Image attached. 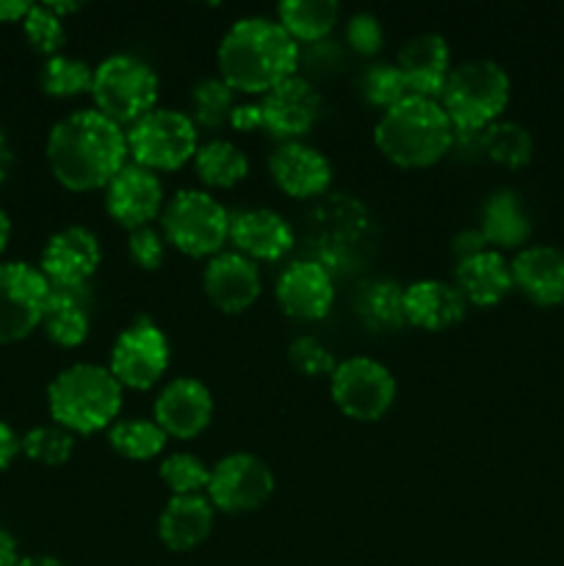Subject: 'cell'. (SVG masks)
<instances>
[{
  "instance_id": "cell-42",
  "label": "cell",
  "mask_w": 564,
  "mask_h": 566,
  "mask_svg": "<svg viewBox=\"0 0 564 566\" xmlns=\"http://www.w3.org/2000/svg\"><path fill=\"white\" fill-rule=\"evenodd\" d=\"M227 125H232L236 130H241V133H252V130H258V127H263V111H260V103L236 105Z\"/></svg>"
},
{
  "instance_id": "cell-41",
  "label": "cell",
  "mask_w": 564,
  "mask_h": 566,
  "mask_svg": "<svg viewBox=\"0 0 564 566\" xmlns=\"http://www.w3.org/2000/svg\"><path fill=\"white\" fill-rule=\"evenodd\" d=\"M346 39L354 53L376 55L385 44V31H382V22L370 11H357V14L348 17Z\"/></svg>"
},
{
  "instance_id": "cell-32",
  "label": "cell",
  "mask_w": 564,
  "mask_h": 566,
  "mask_svg": "<svg viewBox=\"0 0 564 566\" xmlns=\"http://www.w3.org/2000/svg\"><path fill=\"white\" fill-rule=\"evenodd\" d=\"M359 315L368 326L379 332L401 329L407 324L404 315V291L396 282H374L359 296Z\"/></svg>"
},
{
  "instance_id": "cell-8",
  "label": "cell",
  "mask_w": 564,
  "mask_h": 566,
  "mask_svg": "<svg viewBox=\"0 0 564 566\" xmlns=\"http://www.w3.org/2000/svg\"><path fill=\"white\" fill-rule=\"evenodd\" d=\"M127 153L133 164L149 171H177L194 160L199 149L197 125L182 111L155 108L144 119L130 125Z\"/></svg>"
},
{
  "instance_id": "cell-11",
  "label": "cell",
  "mask_w": 564,
  "mask_h": 566,
  "mask_svg": "<svg viewBox=\"0 0 564 566\" xmlns=\"http://www.w3.org/2000/svg\"><path fill=\"white\" fill-rule=\"evenodd\" d=\"M274 492V473L254 453H230L210 468L208 501L216 512L249 514Z\"/></svg>"
},
{
  "instance_id": "cell-26",
  "label": "cell",
  "mask_w": 564,
  "mask_h": 566,
  "mask_svg": "<svg viewBox=\"0 0 564 566\" xmlns=\"http://www.w3.org/2000/svg\"><path fill=\"white\" fill-rule=\"evenodd\" d=\"M42 329L55 346L75 348L88 337V291H55L50 287Z\"/></svg>"
},
{
  "instance_id": "cell-10",
  "label": "cell",
  "mask_w": 564,
  "mask_h": 566,
  "mask_svg": "<svg viewBox=\"0 0 564 566\" xmlns=\"http://www.w3.org/2000/svg\"><path fill=\"white\" fill-rule=\"evenodd\" d=\"M50 285L28 263H0V343L25 340L42 326Z\"/></svg>"
},
{
  "instance_id": "cell-33",
  "label": "cell",
  "mask_w": 564,
  "mask_h": 566,
  "mask_svg": "<svg viewBox=\"0 0 564 566\" xmlns=\"http://www.w3.org/2000/svg\"><path fill=\"white\" fill-rule=\"evenodd\" d=\"M94 70L81 59H70V55H53V59L44 61L42 75V92L50 97H77L83 92H92Z\"/></svg>"
},
{
  "instance_id": "cell-17",
  "label": "cell",
  "mask_w": 564,
  "mask_h": 566,
  "mask_svg": "<svg viewBox=\"0 0 564 566\" xmlns=\"http://www.w3.org/2000/svg\"><path fill=\"white\" fill-rule=\"evenodd\" d=\"M213 418V398L210 390L197 379H175L155 398V423L166 437L175 440H194L208 429Z\"/></svg>"
},
{
  "instance_id": "cell-4",
  "label": "cell",
  "mask_w": 564,
  "mask_h": 566,
  "mask_svg": "<svg viewBox=\"0 0 564 566\" xmlns=\"http://www.w3.org/2000/svg\"><path fill=\"white\" fill-rule=\"evenodd\" d=\"M48 409L55 426L70 434H97L119 415L122 385L103 365L77 363L50 381Z\"/></svg>"
},
{
  "instance_id": "cell-48",
  "label": "cell",
  "mask_w": 564,
  "mask_h": 566,
  "mask_svg": "<svg viewBox=\"0 0 564 566\" xmlns=\"http://www.w3.org/2000/svg\"><path fill=\"white\" fill-rule=\"evenodd\" d=\"M14 566H66V564H61L59 558H50V556H28V558H20Z\"/></svg>"
},
{
  "instance_id": "cell-14",
  "label": "cell",
  "mask_w": 564,
  "mask_h": 566,
  "mask_svg": "<svg viewBox=\"0 0 564 566\" xmlns=\"http://www.w3.org/2000/svg\"><path fill=\"white\" fill-rule=\"evenodd\" d=\"M105 210L127 230L149 227L164 213V186L158 175L138 164H125L119 175L105 186Z\"/></svg>"
},
{
  "instance_id": "cell-19",
  "label": "cell",
  "mask_w": 564,
  "mask_h": 566,
  "mask_svg": "<svg viewBox=\"0 0 564 566\" xmlns=\"http://www.w3.org/2000/svg\"><path fill=\"white\" fill-rule=\"evenodd\" d=\"M396 66L404 75L409 97L440 99L451 72V50L440 33H418L398 50Z\"/></svg>"
},
{
  "instance_id": "cell-23",
  "label": "cell",
  "mask_w": 564,
  "mask_h": 566,
  "mask_svg": "<svg viewBox=\"0 0 564 566\" xmlns=\"http://www.w3.org/2000/svg\"><path fill=\"white\" fill-rule=\"evenodd\" d=\"M216 509L205 495H171L158 520V536L171 553H188L213 531Z\"/></svg>"
},
{
  "instance_id": "cell-39",
  "label": "cell",
  "mask_w": 564,
  "mask_h": 566,
  "mask_svg": "<svg viewBox=\"0 0 564 566\" xmlns=\"http://www.w3.org/2000/svg\"><path fill=\"white\" fill-rule=\"evenodd\" d=\"M288 359H291L293 370H299L302 376H310V379L332 376L337 368L330 348L321 346L315 337H296V340L291 343V348H288Z\"/></svg>"
},
{
  "instance_id": "cell-28",
  "label": "cell",
  "mask_w": 564,
  "mask_h": 566,
  "mask_svg": "<svg viewBox=\"0 0 564 566\" xmlns=\"http://www.w3.org/2000/svg\"><path fill=\"white\" fill-rule=\"evenodd\" d=\"M341 6L335 0H282L276 6V22L293 42H321L335 28Z\"/></svg>"
},
{
  "instance_id": "cell-35",
  "label": "cell",
  "mask_w": 564,
  "mask_h": 566,
  "mask_svg": "<svg viewBox=\"0 0 564 566\" xmlns=\"http://www.w3.org/2000/svg\"><path fill=\"white\" fill-rule=\"evenodd\" d=\"M72 451H75V437L61 426H36L20 437V453L44 468H61L70 462Z\"/></svg>"
},
{
  "instance_id": "cell-29",
  "label": "cell",
  "mask_w": 564,
  "mask_h": 566,
  "mask_svg": "<svg viewBox=\"0 0 564 566\" xmlns=\"http://www.w3.org/2000/svg\"><path fill=\"white\" fill-rule=\"evenodd\" d=\"M194 169L205 186L232 188L249 175V160L243 149H238L232 142L213 138L208 144H199L197 155H194Z\"/></svg>"
},
{
  "instance_id": "cell-49",
  "label": "cell",
  "mask_w": 564,
  "mask_h": 566,
  "mask_svg": "<svg viewBox=\"0 0 564 566\" xmlns=\"http://www.w3.org/2000/svg\"><path fill=\"white\" fill-rule=\"evenodd\" d=\"M9 238H11V221H9V216H6V210H0V252L6 249Z\"/></svg>"
},
{
  "instance_id": "cell-12",
  "label": "cell",
  "mask_w": 564,
  "mask_h": 566,
  "mask_svg": "<svg viewBox=\"0 0 564 566\" xmlns=\"http://www.w3.org/2000/svg\"><path fill=\"white\" fill-rule=\"evenodd\" d=\"M169 368V340L164 332L147 318L119 332L114 348H111L108 370L119 381L122 390H149L158 385L160 376Z\"/></svg>"
},
{
  "instance_id": "cell-16",
  "label": "cell",
  "mask_w": 564,
  "mask_h": 566,
  "mask_svg": "<svg viewBox=\"0 0 564 566\" xmlns=\"http://www.w3.org/2000/svg\"><path fill=\"white\" fill-rule=\"evenodd\" d=\"M276 304L288 318L321 321L335 302V282L330 271L315 260L291 263L276 280Z\"/></svg>"
},
{
  "instance_id": "cell-25",
  "label": "cell",
  "mask_w": 564,
  "mask_h": 566,
  "mask_svg": "<svg viewBox=\"0 0 564 566\" xmlns=\"http://www.w3.org/2000/svg\"><path fill=\"white\" fill-rule=\"evenodd\" d=\"M514 287L531 302L551 307L564 302V252L553 247H529L512 260Z\"/></svg>"
},
{
  "instance_id": "cell-13",
  "label": "cell",
  "mask_w": 564,
  "mask_h": 566,
  "mask_svg": "<svg viewBox=\"0 0 564 566\" xmlns=\"http://www.w3.org/2000/svg\"><path fill=\"white\" fill-rule=\"evenodd\" d=\"M103 260L97 235L86 227H66L55 232L42 252L39 271L55 291H81Z\"/></svg>"
},
{
  "instance_id": "cell-15",
  "label": "cell",
  "mask_w": 564,
  "mask_h": 566,
  "mask_svg": "<svg viewBox=\"0 0 564 566\" xmlns=\"http://www.w3.org/2000/svg\"><path fill=\"white\" fill-rule=\"evenodd\" d=\"M263 111V127L274 138L285 142H299L313 130L321 114V94L315 92L313 83L293 75L260 99Z\"/></svg>"
},
{
  "instance_id": "cell-31",
  "label": "cell",
  "mask_w": 564,
  "mask_h": 566,
  "mask_svg": "<svg viewBox=\"0 0 564 566\" xmlns=\"http://www.w3.org/2000/svg\"><path fill=\"white\" fill-rule=\"evenodd\" d=\"M166 440L169 437L164 434L155 420H144V418H130V420H119L108 429V446L114 448L119 457L133 459V462H144V459L158 457L160 451L166 448Z\"/></svg>"
},
{
  "instance_id": "cell-20",
  "label": "cell",
  "mask_w": 564,
  "mask_h": 566,
  "mask_svg": "<svg viewBox=\"0 0 564 566\" xmlns=\"http://www.w3.org/2000/svg\"><path fill=\"white\" fill-rule=\"evenodd\" d=\"M269 171L274 186L293 199L318 197L332 182V166L326 155L304 142L280 144L271 153Z\"/></svg>"
},
{
  "instance_id": "cell-34",
  "label": "cell",
  "mask_w": 564,
  "mask_h": 566,
  "mask_svg": "<svg viewBox=\"0 0 564 566\" xmlns=\"http://www.w3.org/2000/svg\"><path fill=\"white\" fill-rule=\"evenodd\" d=\"M191 103L194 125L216 130V127L230 122L232 108H236V92H232L221 77H202V81L191 88Z\"/></svg>"
},
{
  "instance_id": "cell-21",
  "label": "cell",
  "mask_w": 564,
  "mask_h": 566,
  "mask_svg": "<svg viewBox=\"0 0 564 566\" xmlns=\"http://www.w3.org/2000/svg\"><path fill=\"white\" fill-rule=\"evenodd\" d=\"M230 243L238 254L252 263L265 260L274 263L282 254L291 252L293 230L276 210L249 208L230 213Z\"/></svg>"
},
{
  "instance_id": "cell-1",
  "label": "cell",
  "mask_w": 564,
  "mask_h": 566,
  "mask_svg": "<svg viewBox=\"0 0 564 566\" xmlns=\"http://www.w3.org/2000/svg\"><path fill=\"white\" fill-rule=\"evenodd\" d=\"M48 164L55 180L70 191H97L127 164V136L100 111H75L50 130Z\"/></svg>"
},
{
  "instance_id": "cell-3",
  "label": "cell",
  "mask_w": 564,
  "mask_h": 566,
  "mask_svg": "<svg viewBox=\"0 0 564 566\" xmlns=\"http://www.w3.org/2000/svg\"><path fill=\"white\" fill-rule=\"evenodd\" d=\"M451 119L437 99L407 97L376 122L374 142L390 164L401 169H426L446 158L453 147Z\"/></svg>"
},
{
  "instance_id": "cell-2",
  "label": "cell",
  "mask_w": 564,
  "mask_h": 566,
  "mask_svg": "<svg viewBox=\"0 0 564 566\" xmlns=\"http://www.w3.org/2000/svg\"><path fill=\"white\" fill-rule=\"evenodd\" d=\"M219 77L243 94H269L296 75L299 44L269 17H243L221 36Z\"/></svg>"
},
{
  "instance_id": "cell-38",
  "label": "cell",
  "mask_w": 564,
  "mask_h": 566,
  "mask_svg": "<svg viewBox=\"0 0 564 566\" xmlns=\"http://www.w3.org/2000/svg\"><path fill=\"white\" fill-rule=\"evenodd\" d=\"M22 31H25V39L31 42V48L36 53L48 55V59L59 55V50L64 48V20L55 17L53 11L44 9V3L31 6V11L22 20Z\"/></svg>"
},
{
  "instance_id": "cell-46",
  "label": "cell",
  "mask_w": 564,
  "mask_h": 566,
  "mask_svg": "<svg viewBox=\"0 0 564 566\" xmlns=\"http://www.w3.org/2000/svg\"><path fill=\"white\" fill-rule=\"evenodd\" d=\"M17 562H20V556H17L14 536L0 528V566H14Z\"/></svg>"
},
{
  "instance_id": "cell-37",
  "label": "cell",
  "mask_w": 564,
  "mask_h": 566,
  "mask_svg": "<svg viewBox=\"0 0 564 566\" xmlns=\"http://www.w3.org/2000/svg\"><path fill=\"white\" fill-rule=\"evenodd\" d=\"M359 88H363L365 103L382 111H390L393 105H398L401 99L409 97L404 75L398 72L396 64H390V61H376V64H370L368 70L363 72Z\"/></svg>"
},
{
  "instance_id": "cell-36",
  "label": "cell",
  "mask_w": 564,
  "mask_h": 566,
  "mask_svg": "<svg viewBox=\"0 0 564 566\" xmlns=\"http://www.w3.org/2000/svg\"><path fill=\"white\" fill-rule=\"evenodd\" d=\"M160 481L171 495H202L210 484V468L194 453H171L160 462Z\"/></svg>"
},
{
  "instance_id": "cell-40",
  "label": "cell",
  "mask_w": 564,
  "mask_h": 566,
  "mask_svg": "<svg viewBox=\"0 0 564 566\" xmlns=\"http://www.w3.org/2000/svg\"><path fill=\"white\" fill-rule=\"evenodd\" d=\"M127 252H130L133 263L144 271H155L164 265L166 260V238L160 235L153 227H138V230H130V238H127Z\"/></svg>"
},
{
  "instance_id": "cell-44",
  "label": "cell",
  "mask_w": 564,
  "mask_h": 566,
  "mask_svg": "<svg viewBox=\"0 0 564 566\" xmlns=\"http://www.w3.org/2000/svg\"><path fill=\"white\" fill-rule=\"evenodd\" d=\"M17 453H20V437L14 434V429H11V426H6L3 420H0V473L11 468V462L17 459Z\"/></svg>"
},
{
  "instance_id": "cell-7",
  "label": "cell",
  "mask_w": 564,
  "mask_h": 566,
  "mask_svg": "<svg viewBox=\"0 0 564 566\" xmlns=\"http://www.w3.org/2000/svg\"><path fill=\"white\" fill-rule=\"evenodd\" d=\"M166 243L188 258H216L230 241V213L208 191L182 188L160 213Z\"/></svg>"
},
{
  "instance_id": "cell-30",
  "label": "cell",
  "mask_w": 564,
  "mask_h": 566,
  "mask_svg": "<svg viewBox=\"0 0 564 566\" xmlns=\"http://www.w3.org/2000/svg\"><path fill=\"white\" fill-rule=\"evenodd\" d=\"M481 153L495 160V164L520 169L534 155V142H531V133L523 125L498 119L487 130H481Z\"/></svg>"
},
{
  "instance_id": "cell-6",
  "label": "cell",
  "mask_w": 564,
  "mask_h": 566,
  "mask_svg": "<svg viewBox=\"0 0 564 566\" xmlns=\"http://www.w3.org/2000/svg\"><path fill=\"white\" fill-rule=\"evenodd\" d=\"M158 88V75L138 55L116 53L94 66V111L119 127L136 125L149 111H155Z\"/></svg>"
},
{
  "instance_id": "cell-27",
  "label": "cell",
  "mask_w": 564,
  "mask_h": 566,
  "mask_svg": "<svg viewBox=\"0 0 564 566\" xmlns=\"http://www.w3.org/2000/svg\"><path fill=\"white\" fill-rule=\"evenodd\" d=\"M481 235L490 247L498 249H518L520 243L529 241L531 221L525 216L520 197L509 188L492 193L481 210Z\"/></svg>"
},
{
  "instance_id": "cell-5",
  "label": "cell",
  "mask_w": 564,
  "mask_h": 566,
  "mask_svg": "<svg viewBox=\"0 0 564 566\" xmlns=\"http://www.w3.org/2000/svg\"><path fill=\"white\" fill-rule=\"evenodd\" d=\"M509 75L490 59H470L451 66L437 103L457 133H481L498 122L509 105Z\"/></svg>"
},
{
  "instance_id": "cell-9",
  "label": "cell",
  "mask_w": 564,
  "mask_h": 566,
  "mask_svg": "<svg viewBox=\"0 0 564 566\" xmlns=\"http://www.w3.org/2000/svg\"><path fill=\"white\" fill-rule=\"evenodd\" d=\"M332 401L346 418L374 423L385 418L396 401V379L382 363L368 357H352L337 363L330 376Z\"/></svg>"
},
{
  "instance_id": "cell-24",
  "label": "cell",
  "mask_w": 564,
  "mask_h": 566,
  "mask_svg": "<svg viewBox=\"0 0 564 566\" xmlns=\"http://www.w3.org/2000/svg\"><path fill=\"white\" fill-rule=\"evenodd\" d=\"M453 280L464 302L476 307H492L514 287L512 263L495 249H484L473 258L459 260Z\"/></svg>"
},
{
  "instance_id": "cell-43",
  "label": "cell",
  "mask_w": 564,
  "mask_h": 566,
  "mask_svg": "<svg viewBox=\"0 0 564 566\" xmlns=\"http://www.w3.org/2000/svg\"><path fill=\"white\" fill-rule=\"evenodd\" d=\"M484 249H487V241L484 235H481V230H462L457 238H453V254H457L459 260L473 258V254L484 252Z\"/></svg>"
},
{
  "instance_id": "cell-22",
  "label": "cell",
  "mask_w": 564,
  "mask_h": 566,
  "mask_svg": "<svg viewBox=\"0 0 564 566\" xmlns=\"http://www.w3.org/2000/svg\"><path fill=\"white\" fill-rule=\"evenodd\" d=\"M464 310H468V302L451 282L420 280L404 287V315H407V324L418 329H451L464 318Z\"/></svg>"
},
{
  "instance_id": "cell-45",
  "label": "cell",
  "mask_w": 564,
  "mask_h": 566,
  "mask_svg": "<svg viewBox=\"0 0 564 566\" xmlns=\"http://www.w3.org/2000/svg\"><path fill=\"white\" fill-rule=\"evenodd\" d=\"M31 6L25 0H0V22H22Z\"/></svg>"
},
{
  "instance_id": "cell-50",
  "label": "cell",
  "mask_w": 564,
  "mask_h": 566,
  "mask_svg": "<svg viewBox=\"0 0 564 566\" xmlns=\"http://www.w3.org/2000/svg\"><path fill=\"white\" fill-rule=\"evenodd\" d=\"M44 9L53 11L55 17H64V14H70V11H77L81 6L77 3H44Z\"/></svg>"
},
{
  "instance_id": "cell-47",
  "label": "cell",
  "mask_w": 564,
  "mask_h": 566,
  "mask_svg": "<svg viewBox=\"0 0 564 566\" xmlns=\"http://www.w3.org/2000/svg\"><path fill=\"white\" fill-rule=\"evenodd\" d=\"M9 169H11V147H9V138H6V133L0 130V182L6 180Z\"/></svg>"
},
{
  "instance_id": "cell-18",
  "label": "cell",
  "mask_w": 564,
  "mask_h": 566,
  "mask_svg": "<svg viewBox=\"0 0 564 566\" xmlns=\"http://www.w3.org/2000/svg\"><path fill=\"white\" fill-rule=\"evenodd\" d=\"M202 285L210 304L230 315L252 307L263 291L258 263L238 252H221L210 258V263L205 265Z\"/></svg>"
}]
</instances>
